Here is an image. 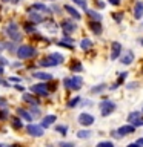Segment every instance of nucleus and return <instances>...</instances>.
<instances>
[{
  "label": "nucleus",
  "instance_id": "nucleus-47",
  "mask_svg": "<svg viewBox=\"0 0 143 147\" xmlns=\"http://www.w3.org/2000/svg\"><path fill=\"white\" fill-rule=\"evenodd\" d=\"M0 84L5 86V87H9V83H8V81H5V80H2V78H0Z\"/></svg>",
  "mask_w": 143,
  "mask_h": 147
},
{
  "label": "nucleus",
  "instance_id": "nucleus-18",
  "mask_svg": "<svg viewBox=\"0 0 143 147\" xmlns=\"http://www.w3.org/2000/svg\"><path fill=\"white\" fill-rule=\"evenodd\" d=\"M39 64H40L42 67H55V66H59V63L55 61V60L51 57V55H48V57L43 58V60H40Z\"/></svg>",
  "mask_w": 143,
  "mask_h": 147
},
{
  "label": "nucleus",
  "instance_id": "nucleus-22",
  "mask_svg": "<svg viewBox=\"0 0 143 147\" xmlns=\"http://www.w3.org/2000/svg\"><path fill=\"white\" fill-rule=\"evenodd\" d=\"M92 46H94V43H92V40L89 37H83L80 40V49L82 51H89V49H92Z\"/></svg>",
  "mask_w": 143,
  "mask_h": 147
},
{
  "label": "nucleus",
  "instance_id": "nucleus-27",
  "mask_svg": "<svg viewBox=\"0 0 143 147\" xmlns=\"http://www.w3.org/2000/svg\"><path fill=\"white\" fill-rule=\"evenodd\" d=\"M23 101H26V103H29L32 106H39V98H35V96H32L31 94H23Z\"/></svg>",
  "mask_w": 143,
  "mask_h": 147
},
{
  "label": "nucleus",
  "instance_id": "nucleus-37",
  "mask_svg": "<svg viewBox=\"0 0 143 147\" xmlns=\"http://www.w3.org/2000/svg\"><path fill=\"white\" fill-rule=\"evenodd\" d=\"M29 112H31V115H32V117H34V118H37V117H39V115H40V109L37 107V106H32V109L29 110Z\"/></svg>",
  "mask_w": 143,
  "mask_h": 147
},
{
  "label": "nucleus",
  "instance_id": "nucleus-32",
  "mask_svg": "<svg viewBox=\"0 0 143 147\" xmlns=\"http://www.w3.org/2000/svg\"><path fill=\"white\" fill-rule=\"evenodd\" d=\"M126 78H128V72H118V77H117V84L118 86H122L125 84V81H126Z\"/></svg>",
  "mask_w": 143,
  "mask_h": 147
},
{
  "label": "nucleus",
  "instance_id": "nucleus-10",
  "mask_svg": "<svg viewBox=\"0 0 143 147\" xmlns=\"http://www.w3.org/2000/svg\"><path fill=\"white\" fill-rule=\"evenodd\" d=\"M6 34L8 37L11 38L12 41H20V31H18V26L16 25V23H9V25L6 26Z\"/></svg>",
  "mask_w": 143,
  "mask_h": 147
},
{
  "label": "nucleus",
  "instance_id": "nucleus-26",
  "mask_svg": "<svg viewBox=\"0 0 143 147\" xmlns=\"http://www.w3.org/2000/svg\"><path fill=\"white\" fill-rule=\"evenodd\" d=\"M111 18L115 22V23H122L123 22V18H125V12L123 11H115V12H111Z\"/></svg>",
  "mask_w": 143,
  "mask_h": 147
},
{
  "label": "nucleus",
  "instance_id": "nucleus-38",
  "mask_svg": "<svg viewBox=\"0 0 143 147\" xmlns=\"http://www.w3.org/2000/svg\"><path fill=\"white\" fill-rule=\"evenodd\" d=\"M59 147H76V144H74V142H69V141H60Z\"/></svg>",
  "mask_w": 143,
  "mask_h": 147
},
{
  "label": "nucleus",
  "instance_id": "nucleus-31",
  "mask_svg": "<svg viewBox=\"0 0 143 147\" xmlns=\"http://www.w3.org/2000/svg\"><path fill=\"white\" fill-rule=\"evenodd\" d=\"M54 129H55V132H59L62 136H66V133H68V126H63V124H57V126H55Z\"/></svg>",
  "mask_w": 143,
  "mask_h": 147
},
{
  "label": "nucleus",
  "instance_id": "nucleus-5",
  "mask_svg": "<svg viewBox=\"0 0 143 147\" xmlns=\"http://www.w3.org/2000/svg\"><path fill=\"white\" fill-rule=\"evenodd\" d=\"M128 123L136 127H143V112L138 110H132L128 113Z\"/></svg>",
  "mask_w": 143,
  "mask_h": 147
},
{
  "label": "nucleus",
  "instance_id": "nucleus-36",
  "mask_svg": "<svg viewBox=\"0 0 143 147\" xmlns=\"http://www.w3.org/2000/svg\"><path fill=\"white\" fill-rule=\"evenodd\" d=\"M59 46H62V48H65V49H69V51H72V49H74V45L66 43V41H63V40H60V41H59Z\"/></svg>",
  "mask_w": 143,
  "mask_h": 147
},
{
  "label": "nucleus",
  "instance_id": "nucleus-39",
  "mask_svg": "<svg viewBox=\"0 0 143 147\" xmlns=\"http://www.w3.org/2000/svg\"><path fill=\"white\" fill-rule=\"evenodd\" d=\"M92 2L95 3V6L99 8V9H103V8L106 6V3L103 2V0H92Z\"/></svg>",
  "mask_w": 143,
  "mask_h": 147
},
{
  "label": "nucleus",
  "instance_id": "nucleus-12",
  "mask_svg": "<svg viewBox=\"0 0 143 147\" xmlns=\"http://www.w3.org/2000/svg\"><path fill=\"white\" fill-rule=\"evenodd\" d=\"M136 132V126H132V124H123V126H120L117 129V133H118V136L120 138H123V136H128V135H132V133Z\"/></svg>",
  "mask_w": 143,
  "mask_h": 147
},
{
  "label": "nucleus",
  "instance_id": "nucleus-8",
  "mask_svg": "<svg viewBox=\"0 0 143 147\" xmlns=\"http://www.w3.org/2000/svg\"><path fill=\"white\" fill-rule=\"evenodd\" d=\"M118 60L123 66H131V64L136 61V54H134L132 49H126V51H123V54L120 55Z\"/></svg>",
  "mask_w": 143,
  "mask_h": 147
},
{
  "label": "nucleus",
  "instance_id": "nucleus-42",
  "mask_svg": "<svg viewBox=\"0 0 143 147\" xmlns=\"http://www.w3.org/2000/svg\"><path fill=\"white\" fill-rule=\"evenodd\" d=\"M82 106L83 107H88V106L91 107V106H94V101L92 100H85V101H82Z\"/></svg>",
  "mask_w": 143,
  "mask_h": 147
},
{
  "label": "nucleus",
  "instance_id": "nucleus-24",
  "mask_svg": "<svg viewBox=\"0 0 143 147\" xmlns=\"http://www.w3.org/2000/svg\"><path fill=\"white\" fill-rule=\"evenodd\" d=\"M82 101H83V100H82V96H80V95H77V96H72V98L68 101V104H66V106H68L69 109H76L77 106H80V104H82Z\"/></svg>",
  "mask_w": 143,
  "mask_h": 147
},
{
  "label": "nucleus",
  "instance_id": "nucleus-25",
  "mask_svg": "<svg viewBox=\"0 0 143 147\" xmlns=\"http://www.w3.org/2000/svg\"><path fill=\"white\" fill-rule=\"evenodd\" d=\"M91 136H92V132L89 130V129H82V130L77 132V138H78V140H89Z\"/></svg>",
  "mask_w": 143,
  "mask_h": 147
},
{
  "label": "nucleus",
  "instance_id": "nucleus-16",
  "mask_svg": "<svg viewBox=\"0 0 143 147\" xmlns=\"http://www.w3.org/2000/svg\"><path fill=\"white\" fill-rule=\"evenodd\" d=\"M86 17L89 18V20H94V22H101L103 20V16H101V12H99L97 9H86Z\"/></svg>",
  "mask_w": 143,
  "mask_h": 147
},
{
  "label": "nucleus",
  "instance_id": "nucleus-3",
  "mask_svg": "<svg viewBox=\"0 0 143 147\" xmlns=\"http://www.w3.org/2000/svg\"><path fill=\"white\" fill-rule=\"evenodd\" d=\"M17 57L20 60H29L32 57H35L37 51L34 46H29V45H22L20 48H17Z\"/></svg>",
  "mask_w": 143,
  "mask_h": 147
},
{
  "label": "nucleus",
  "instance_id": "nucleus-48",
  "mask_svg": "<svg viewBox=\"0 0 143 147\" xmlns=\"http://www.w3.org/2000/svg\"><path fill=\"white\" fill-rule=\"evenodd\" d=\"M14 87H16L17 90H20V92H23V90H25V87H23V86H20V84H16Z\"/></svg>",
  "mask_w": 143,
  "mask_h": 147
},
{
  "label": "nucleus",
  "instance_id": "nucleus-35",
  "mask_svg": "<svg viewBox=\"0 0 143 147\" xmlns=\"http://www.w3.org/2000/svg\"><path fill=\"white\" fill-rule=\"evenodd\" d=\"M95 147H115V146L112 141H100V142H97Z\"/></svg>",
  "mask_w": 143,
  "mask_h": 147
},
{
  "label": "nucleus",
  "instance_id": "nucleus-6",
  "mask_svg": "<svg viewBox=\"0 0 143 147\" xmlns=\"http://www.w3.org/2000/svg\"><path fill=\"white\" fill-rule=\"evenodd\" d=\"M26 132H28V135H31V136H34V138H40V136H43L45 135V129L40 126V124H35V123H29L26 126Z\"/></svg>",
  "mask_w": 143,
  "mask_h": 147
},
{
  "label": "nucleus",
  "instance_id": "nucleus-21",
  "mask_svg": "<svg viewBox=\"0 0 143 147\" xmlns=\"http://www.w3.org/2000/svg\"><path fill=\"white\" fill-rule=\"evenodd\" d=\"M108 87H106L105 83H99V84H95V86H92L91 89H89V94L91 95H100L103 90H106Z\"/></svg>",
  "mask_w": 143,
  "mask_h": 147
},
{
  "label": "nucleus",
  "instance_id": "nucleus-53",
  "mask_svg": "<svg viewBox=\"0 0 143 147\" xmlns=\"http://www.w3.org/2000/svg\"><path fill=\"white\" fill-rule=\"evenodd\" d=\"M2 74H3V67L0 66V75H2Z\"/></svg>",
  "mask_w": 143,
  "mask_h": 147
},
{
  "label": "nucleus",
  "instance_id": "nucleus-49",
  "mask_svg": "<svg viewBox=\"0 0 143 147\" xmlns=\"http://www.w3.org/2000/svg\"><path fill=\"white\" fill-rule=\"evenodd\" d=\"M136 142H137V144L140 146V147H143V136H142V138H138V140H137Z\"/></svg>",
  "mask_w": 143,
  "mask_h": 147
},
{
  "label": "nucleus",
  "instance_id": "nucleus-17",
  "mask_svg": "<svg viewBox=\"0 0 143 147\" xmlns=\"http://www.w3.org/2000/svg\"><path fill=\"white\" fill-rule=\"evenodd\" d=\"M55 121H57V117H55V115H46V117H43V119H42L40 126L43 129H48V127L52 126Z\"/></svg>",
  "mask_w": 143,
  "mask_h": 147
},
{
  "label": "nucleus",
  "instance_id": "nucleus-51",
  "mask_svg": "<svg viewBox=\"0 0 143 147\" xmlns=\"http://www.w3.org/2000/svg\"><path fill=\"white\" fill-rule=\"evenodd\" d=\"M126 147H140V146H138L137 142H131V144H128Z\"/></svg>",
  "mask_w": 143,
  "mask_h": 147
},
{
  "label": "nucleus",
  "instance_id": "nucleus-2",
  "mask_svg": "<svg viewBox=\"0 0 143 147\" xmlns=\"http://www.w3.org/2000/svg\"><path fill=\"white\" fill-rule=\"evenodd\" d=\"M63 86L71 90H80L83 87V78L80 75H72L63 78Z\"/></svg>",
  "mask_w": 143,
  "mask_h": 147
},
{
  "label": "nucleus",
  "instance_id": "nucleus-4",
  "mask_svg": "<svg viewBox=\"0 0 143 147\" xmlns=\"http://www.w3.org/2000/svg\"><path fill=\"white\" fill-rule=\"evenodd\" d=\"M77 123L80 124L82 127H89L95 123V117L89 112H82V113H78V117H77Z\"/></svg>",
  "mask_w": 143,
  "mask_h": 147
},
{
  "label": "nucleus",
  "instance_id": "nucleus-13",
  "mask_svg": "<svg viewBox=\"0 0 143 147\" xmlns=\"http://www.w3.org/2000/svg\"><path fill=\"white\" fill-rule=\"evenodd\" d=\"M88 28H89V31H91L94 35H97V37L103 34V25H101V22L89 20V22H88Z\"/></svg>",
  "mask_w": 143,
  "mask_h": 147
},
{
  "label": "nucleus",
  "instance_id": "nucleus-34",
  "mask_svg": "<svg viewBox=\"0 0 143 147\" xmlns=\"http://www.w3.org/2000/svg\"><path fill=\"white\" fill-rule=\"evenodd\" d=\"M72 3H74V5H77L78 8L85 9V11L88 9V2H86V0H72Z\"/></svg>",
  "mask_w": 143,
  "mask_h": 147
},
{
  "label": "nucleus",
  "instance_id": "nucleus-45",
  "mask_svg": "<svg viewBox=\"0 0 143 147\" xmlns=\"http://www.w3.org/2000/svg\"><path fill=\"white\" fill-rule=\"evenodd\" d=\"M118 87H120V86L117 84V83H114L112 86H109V87H108V89H109V90H115V89H118Z\"/></svg>",
  "mask_w": 143,
  "mask_h": 147
},
{
  "label": "nucleus",
  "instance_id": "nucleus-54",
  "mask_svg": "<svg viewBox=\"0 0 143 147\" xmlns=\"http://www.w3.org/2000/svg\"><path fill=\"white\" fill-rule=\"evenodd\" d=\"M2 2H5V3H8V2H11V0H2Z\"/></svg>",
  "mask_w": 143,
  "mask_h": 147
},
{
  "label": "nucleus",
  "instance_id": "nucleus-29",
  "mask_svg": "<svg viewBox=\"0 0 143 147\" xmlns=\"http://www.w3.org/2000/svg\"><path fill=\"white\" fill-rule=\"evenodd\" d=\"M29 18H31V22H34V25H39V23L43 22V17L39 12H29Z\"/></svg>",
  "mask_w": 143,
  "mask_h": 147
},
{
  "label": "nucleus",
  "instance_id": "nucleus-1",
  "mask_svg": "<svg viewBox=\"0 0 143 147\" xmlns=\"http://www.w3.org/2000/svg\"><path fill=\"white\" fill-rule=\"evenodd\" d=\"M99 109H100V115L103 118H106V117H109V115H112L115 112L117 104H115L112 100H109L108 96H103V100L99 103Z\"/></svg>",
  "mask_w": 143,
  "mask_h": 147
},
{
  "label": "nucleus",
  "instance_id": "nucleus-33",
  "mask_svg": "<svg viewBox=\"0 0 143 147\" xmlns=\"http://www.w3.org/2000/svg\"><path fill=\"white\" fill-rule=\"evenodd\" d=\"M49 55H51V57H52V58L55 60V61L59 63V64H62V63L65 61V57H63L62 54H59V52H52V54H49Z\"/></svg>",
  "mask_w": 143,
  "mask_h": 147
},
{
  "label": "nucleus",
  "instance_id": "nucleus-20",
  "mask_svg": "<svg viewBox=\"0 0 143 147\" xmlns=\"http://www.w3.org/2000/svg\"><path fill=\"white\" fill-rule=\"evenodd\" d=\"M32 77L34 78H37V80H42V81H51L52 80V74H48V72H34L32 74Z\"/></svg>",
  "mask_w": 143,
  "mask_h": 147
},
{
  "label": "nucleus",
  "instance_id": "nucleus-28",
  "mask_svg": "<svg viewBox=\"0 0 143 147\" xmlns=\"http://www.w3.org/2000/svg\"><path fill=\"white\" fill-rule=\"evenodd\" d=\"M32 9L40 11V12H45V14H51V8H48L43 3H34V5H32Z\"/></svg>",
  "mask_w": 143,
  "mask_h": 147
},
{
  "label": "nucleus",
  "instance_id": "nucleus-11",
  "mask_svg": "<svg viewBox=\"0 0 143 147\" xmlns=\"http://www.w3.org/2000/svg\"><path fill=\"white\" fill-rule=\"evenodd\" d=\"M62 29H63V34H74L77 29H78V26H77V23L76 22H72V20H63L62 22Z\"/></svg>",
  "mask_w": 143,
  "mask_h": 147
},
{
  "label": "nucleus",
  "instance_id": "nucleus-23",
  "mask_svg": "<svg viewBox=\"0 0 143 147\" xmlns=\"http://www.w3.org/2000/svg\"><path fill=\"white\" fill-rule=\"evenodd\" d=\"M69 69H71V72H74V74H80V72H83V64H82L80 60H72Z\"/></svg>",
  "mask_w": 143,
  "mask_h": 147
},
{
  "label": "nucleus",
  "instance_id": "nucleus-50",
  "mask_svg": "<svg viewBox=\"0 0 143 147\" xmlns=\"http://www.w3.org/2000/svg\"><path fill=\"white\" fill-rule=\"evenodd\" d=\"M137 43H138V45H140L142 48H143V37H140V38H137Z\"/></svg>",
  "mask_w": 143,
  "mask_h": 147
},
{
  "label": "nucleus",
  "instance_id": "nucleus-44",
  "mask_svg": "<svg viewBox=\"0 0 143 147\" xmlns=\"http://www.w3.org/2000/svg\"><path fill=\"white\" fill-rule=\"evenodd\" d=\"M109 5H112V6H120V3H122V0H108Z\"/></svg>",
  "mask_w": 143,
  "mask_h": 147
},
{
  "label": "nucleus",
  "instance_id": "nucleus-19",
  "mask_svg": "<svg viewBox=\"0 0 143 147\" xmlns=\"http://www.w3.org/2000/svg\"><path fill=\"white\" fill-rule=\"evenodd\" d=\"M17 115H18V117H20L22 119H25V121H28V123H32V119H34V117L31 115L29 110L22 109V107H18V109H17Z\"/></svg>",
  "mask_w": 143,
  "mask_h": 147
},
{
  "label": "nucleus",
  "instance_id": "nucleus-41",
  "mask_svg": "<svg viewBox=\"0 0 143 147\" xmlns=\"http://www.w3.org/2000/svg\"><path fill=\"white\" fill-rule=\"evenodd\" d=\"M25 31H26V32H34L35 28H34V25H32V23H26V25H25Z\"/></svg>",
  "mask_w": 143,
  "mask_h": 147
},
{
  "label": "nucleus",
  "instance_id": "nucleus-55",
  "mask_svg": "<svg viewBox=\"0 0 143 147\" xmlns=\"http://www.w3.org/2000/svg\"><path fill=\"white\" fill-rule=\"evenodd\" d=\"M0 147H8V146H5V144H0Z\"/></svg>",
  "mask_w": 143,
  "mask_h": 147
},
{
  "label": "nucleus",
  "instance_id": "nucleus-15",
  "mask_svg": "<svg viewBox=\"0 0 143 147\" xmlns=\"http://www.w3.org/2000/svg\"><path fill=\"white\" fill-rule=\"evenodd\" d=\"M63 9H65V11H66L69 16L74 18V20H77V22H78V20H82V14L78 12V9H77V8H74L72 5H65Z\"/></svg>",
  "mask_w": 143,
  "mask_h": 147
},
{
  "label": "nucleus",
  "instance_id": "nucleus-7",
  "mask_svg": "<svg viewBox=\"0 0 143 147\" xmlns=\"http://www.w3.org/2000/svg\"><path fill=\"white\" fill-rule=\"evenodd\" d=\"M29 90L32 94L39 95V96H48L49 95V89H48V84L46 83H37V84H32L29 87Z\"/></svg>",
  "mask_w": 143,
  "mask_h": 147
},
{
  "label": "nucleus",
  "instance_id": "nucleus-58",
  "mask_svg": "<svg viewBox=\"0 0 143 147\" xmlns=\"http://www.w3.org/2000/svg\"><path fill=\"white\" fill-rule=\"evenodd\" d=\"M52 2H54V0H52Z\"/></svg>",
  "mask_w": 143,
  "mask_h": 147
},
{
  "label": "nucleus",
  "instance_id": "nucleus-56",
  "mask_svg": "<svg viewBox=\"0 0 143 147\" xmlns=\"http://www.w3.org/2000/svg\"><path fill=\"white\" fill-rule=\"evenodd\" d=\"M142 112H143V107H142Z\"/></svg>",
  "mask_w": 143,
  "mask_h": 147
},
{
  "label": "nucleus",
  "instance_id": "nucleus-40",
  "mask_svg": "<svg viewBox=\"0 0 143 147\" xmlns=\"http://www.w3.org/2000/svg\"><path fill=\"white\" fill-rule=\"evenodd\" d=\"M137 86H138L137 81H131V83H128V84H126V89H128V90H134Z\"/></svg>",
  "mask_w": 143,
  "mask_h": 147
},
{
  "label": "nucleus",
  "instance_id": "nucleus-9",
  "mask_svg": "<svg viewBox=\"0 0 143 147\" xmlns=\"http://www.w3.org/2000/svg\"><path fill=\"white\" fill-rule=\"evenodd\" d=\"M122 54H123L122 43H120V41H112V43H111V55H109V58L112 60V61H115V60L120 58Z\"/></svg>",
  "mask_w": 143,
  "mask_h": 147
},
{
  "label": "nucleus",
  "instance_id": "nucleus-46",
  "mask_svg": "<svg viewBox=\"0 0 143 147\" xmlns=\"http://www.w3.org/2000/svg\"><path fill=\"white\" fill-rule=\"evenodd\" d=\"M6 104H8V101L5 100V98H2V96H0V106H3V107H5Z\"/></svg>",
  "mask_w": 143,
  "mask_h": 147
},
{
  "label": "nucleus",
  "instance_id": "nucleus-14",
  "mask_svg": "<svg viewBox=\"0 0 143 147\" xmlns=\"http://www.w3.org/2000/svg\"><path fill=\"white\" fill-rule=\"evenodd\" d=\"M132 16H134L136 20H142V18H143V2H142V0H137V2L134 3Z\"/></svg>",
  "mask_w": 143,
  "mask_h": 147
},
{
  "label": "nucleus",
  "instance_id": "nucleus-43",
  "mask_svg": "<svg viewBox=\"0 0 143 147\" xmlns=\"http://www.w3.org/2000/svg\"><path fill=\"white\" fill-rule=\"evenodd\" d=\"M62 40H63V41H66V43H71V45H74V38H71V37H69L68 34H65Z\"/></svg>",
  "mask_w": 143,
  "mask_h": 147
},
{
  "label": "nucleus",
  "instance_id": "nucleus-57",
  "mask_svg": "<svg viewBox=\"0 0 143 147\" xmlns=\"http://www.w3.org/2000/svg\"><path fill=\"white\" fill-rule=\"evenodd\" d=\"M8 147H11V146H8Z\"/></svg>",
  "mask_w": 143,
  "mask_h": 147
},
{
  "label": "nucleus",
  "instance_id": "nucleus-30",
  "mask_svg": "<svg viewBox=\"0 0 143 147\" xmlns=\"http://www.w3.org/2000/svg\"><path fill=\"white\" fill-rule=\"evenodd\" d=\"M11 126L14 127V129H17V130H18V129H22L23 127V123H22V119H20V117H14V118H11Z\"/></svg>",
  "mask_w": 143,
  "mask_h": 147
},
{
  "label": "nucleus",
  "instance_id": "nucleus-52",
  "mask_svg": "<svg viewBox=\"0 0 143 147\" xmlns=\"http://www.w3.org/2000/svg\"><path fill=\"white\" fill-rule=\"evenodd\" d=\"M9 81H20V78H16V77H11V78H9Z\"/></svg>",
  "mask_w": 143,
  "mask_h": 147
}]
</instances>
